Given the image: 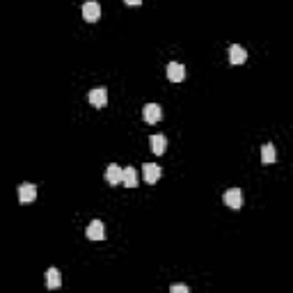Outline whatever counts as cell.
<instances>
[{"label": "cell", "instance_id": "obj_1", "mask_svg": "<svg viewBox=\"0 0 293 293\" xmlns=\"http://www.w3.org/2000/svg\"><path fill=\"white\" fill-rule=\"evenodd\" d=\"M83 18L87 23H96V21L101 18V5H99L96 0H87L83 5Z\"/></svg>", "mask_w": 293, "mask_h": 293}, {"label": "cell", "instance_id": "obj_2", "mask_svg": "<svg viewBox=\"0 0 293 293\" xmlns=\"http://www.w3.org/2000/svg\"><path fill=\"white\" fill-rule=\"evenodd\" d=\"M142 117H144V121H147V124H158V121H161V117H163L161 106H158V103H147V106L142 108Z\"/></svg>", "mask_w": 293, "mask_h": 293}, {"label": "cell", "instance_id": "obj_3", "mask_svg": "<svg viewBox=\"0 0 293 293\" xmlns=\"http://www.w3.org/2000/svg\"><path fill=\"white\" fill-rule=\"evenodd\" d=\"M87 99H90V103L94 108H103V106L108 103V90H106V87H96V90H92L90 94H87Z\"/></svg>", "mask_w": 293, "mask_h": 293}, {"label": "cell", "instance_id": "obj_4", "mask_svg": "<svg viewBox=\"0 0 293 293\" xmlns=\"http://www.w3.org/2000/svg\"><path fill=\"white\" fill-rule=\"evenodd\" d=\"M222 199H225V204H227L229 209H240V206H243V192H240L238 188H229Z\"/></svg>", "mask_w": 293, "mask_h": 293}, {"label": "cell", "instance_id": "obj_5", "mask_svg": "<svg viewBox=\"0 0 293 293\" xmlns=\"http://www.w3.org/2000/svg\"><path fill=\"white\" fill-rule=\"evenodd\" d=\"M37 199V188L32 183L18 185V202L21 204H32Z\"/></svg>", "mask_w": 293, "mask_h": 293}, {"label": "cell", "instance_id": "obj_6", "mask_svg": "<svg viewBox=\"0 0 293 293\" xmlns=\"http://www.w3.org/2000/svg\"><path fill=\"white\" fill-rule=\"evenodd\" d=\"M142 174H144V181L154 185L156 181L161 179V168L154 165V163H144V165H142Z\"/></svg>", "mask_w": 293, "mask_h": 293}, {"label": "cell", "instance_id": "obj_7", "mask_svg": "<svg viewBox=\"0 0 293 293\" xmlns=\"http://www.w3.org/2000/svg\"><path fill=\"white\" fill-rule=\"evenodd\" d=\"M168 78L172 83H181L185 78V66L179 64V62H170L168 64Z\"/></svg>", "mask_w": 293, "mask_h": 293}, {"label": "cell", "instance_id": "obj_8", "mask_svg": "<svg viewBox=\"0 0 293 293\" xmlns=\"http://www.w3.org/2000/svg\"><path fill=\"white\" fill-rule=\"evenodd\" d=\"M87 238L90 240H103V236H106V227H103L101 220H92V225L87 227Z\"/></svg>", "mask_w": 293, "mask_h": 293}, {"label": "cell", "instance_id": "obj_9", "mask_svg": "<svg viewBox=\"0 0 293 293\" xmlns=\"http://www.w3.org/2000/svg\"><path fill=\"white\" fill-rule=\"evenodd\" d=\"M245 60H247V51L243 46H238V44H234V46L229 48V62H232V64H243Z\"/></svg>", "mask_w": 293, "mask_h": 293}, {"label": "cell", "instance_id": "obj_10", "mask_svg": "<svg viewBox=\"0 0 293 293\" xmlns=\"http://www.w3.org/2000/svg\"><path fill=\"white\" fill-rule=\"evenodd\" d=\"M46 287L51 289V291H55V289L62 287V275L58 268H48L46 270Z\"/></svg>", "mask_w": 293, "mask_h": 293}, {"label": "cell", "instance_id": "obj_11", "mask_svg": "<svg viewBox=\"0 0 293 293\" xmlns=\"http://www.w3.org/2000/svg\"><path fill=\"white\" fill-rule=\"evenodd\" d=\"M151 151H154L156 156H163L165 154V149H168V138L165 135H151Z\"/></svg>", "mask_w": 293, "mask_h": 293}, {"label": "cell", "instance_id": "obj_12", "mask_svg": "<svg viewBox=\"0 0 293 293\" xmlns=\"http://www.w3.org/2000/svg\"><path fill=\"white\" fill-rule=\"evenodd\" d=\"M277 161V151H275V144H270L266 142L261 147V163L263 165H270V163H275Z\"/></svg>", "mask_w": 293, "mask_h": 293}, {"label": "cell", "instance_id": "obj_13", "mask_svg": "<svg viewBox=\"0 0 293 293\" xmlns=\"http://www.w3.org/2000/svg\"><path fill=\"white\" fill-rule=\"evenodd\" d=\"M121 183H124L126 188H135V185H138V172L133 168L121 170Z\"/></svg>", "mask_w": 293, "mask_h": 293}, {"label": "cell", "instance_id": "obj_14", "mask_svg": "<svg viewBox=\"0 0 293 293\" xmlns=\"http://www.w3.org/2000/svg\"><path fill=\"white\" fill-rule=\"evenodd\" d=\"M106 181H108L110 185H119L121 183V168L108 165V170H106Z\"/></svg>", "mask_w": 293, "mask_h": 293}, {"label": "cell", "instance_id": "obj_15", "mask_svg": "<svg viewBox=\"0 0 293 293\" xmlns=\"http://www.w3.org/2000/svg\"><path fill=\"white\" fill-rule=\"evenodd\" d=\"M172 293H188L185 284H172Z\"/></svg>", "mask_w": 293, "mask_h": 293}, {"label": "cell", "instance_id": "obj_16", "mask_svg": "<svg viewBox=\"0 0 293 293\" xmlns=\"http://www.w3.org/2000/svg\"><path fill=\"white\" fill-rule=\"evenodd\" d=\"M128 7H138V5H142V0H124Z\"/></svg>", "mask_w": 293, "mask_h": 293}]
</instances>
